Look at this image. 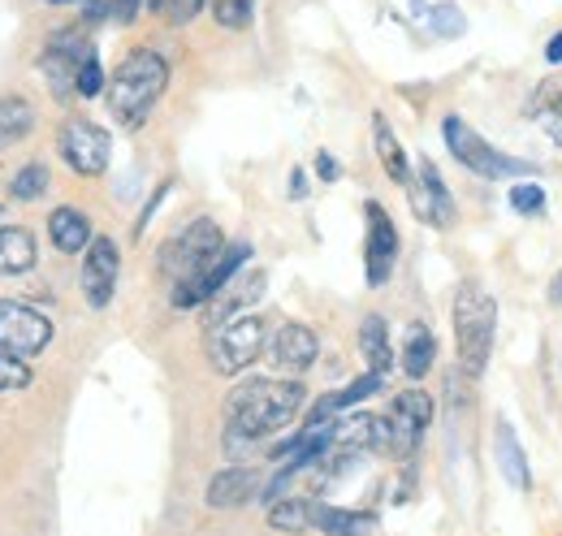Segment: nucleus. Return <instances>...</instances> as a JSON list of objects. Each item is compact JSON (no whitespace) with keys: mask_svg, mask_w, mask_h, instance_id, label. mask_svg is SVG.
Returning a JSON list of instances; mask_svg holds the SVG:
<instances>
[{"mask_svg":"<svg viewBox=\"0 0 562 536\" xmlns=\"http://www.w3.org/2000/svg\"><path fill=\"white\" fill-rule=\"evenodd\" d=\"M48 238H53V247H57V252H66V256H82V252H87V243H91L95 234H91L87 212H78V208H53V216H48Z\"/></svg>","mask_w":562,"mask_h":536,"instance_id":"nucleus-19","label":"nucleus"},{"mask_svg":"<svg viewBox=\"0 0 562 536\" xmlns=\"http://www.w3.org/2000/svg\"><path fill=\"white\" fill-rule=\"evenodd\" d=\"M40 265L35 234L22 225H0V277H22Z\"/></svg>","mask_w":562,"mask_h":536,"instance_id":"nucleus-18","label":"nucleus"},{"mask_svg":"<svg viewBox=\"0 0 562 536\" xmlns=\"http://www.w3.org/2000/svg\"><path fill=\"white\" fill-rule=\"evenodd\" d=\"M506 200H510L515 212L532 216V212H541V208H546V187H537V182H519V187H510V191H506Z\"/></svg>","mask_w":562,"mask_h":536,"instance_id":"nucleus-34","label":"nucleus"},{"mask_svg":"<svg viewBox=\"0 0 562 536\" xmlns=\"http://www.w3.org/2000/svg\"><path fill=\"white\" fill-rule=\"evenodd\" d=\"M541 126H546V134H550L554 143H562V104H546V113H541Z\"/></svg>","mask_w":562,"mask_h":536,"instance_id":"nucleus-35","label":"nucleus"},{"mask_svg":"<svg viewBox=\"0 0 562 536\" xmlns=\"http://www.w3.org/2000/svg\"><path fill=\"white\" fill-rule=\"evenodd\" d=\"M143 0H82L87 22H131L139 13Z\"/></svg>","mask_w":562,"mask_h":536,"instance_id":"nucleus-29","label":"nucleus"},{"mask_svg":"<svg viewBox=\"0 0 562 536\" xmlns=\"http://www.w3.org/2000/svg\"><path fill=\"white\" fill-rule=\"evenodd\" d=\"M546 62H554V66H562V31L546 44Z\"/></svg>","mask_w":562,"mask_h":536,"instance_id":"nucleus-38","label":"nucleus"},{"mask_svg":"<svg viewBox=\"0 0 562 536\" xmlns=\"http://www.w3.org/2000/svg\"><path fill=\"white\" fill-rule=\"evenodd\" d=\"M57 152H61V160L78 178H100L109 169V160H113V138H109L104 126H95L87 118H74L57 134Z\"/></svg>","mask_w":562,"mask_h":536,"instance_id":"nucleus-7","label":"nucleus"},{"mask_svg":"<svg viewBox=\"0 0 562 536\" xmlns=\"http://www.w3.org/2000/svg\"><path fill=\"white\" fill-rule=\"evenodd\" d=\"M44 4H74V0H44Z\"/></svg>","mask_w":562,"mask_h":536,"instance_id":"nucleus-39","label":"nucleus"},{"mask_svg":"<svg viewBox=\"0 0 562 536\" xmlns=\"http://www.w3.org/2000/svg\"><path fill=\"white\" fill-rule=\"evenodd\" d=\"M407 196H412V208H416V216H420V221L437 225V230H450V225H454V200H450V187L441 182V174H437V165H432L428 156L420 160V169H416V178H412Z\"/></svg>","mask_w":562,"mask_h":536,"instance_id":"nucleus-12","label":"nucleus"},{"mask_svg":"<svg viewBox=\"0 0 562 536\" xmlns=\"http://www.w3.org/2000/svg\"><path fill=\"white\" fill-rule=\"evenodd\" d=\"M212 18L221 31H247L256 22V0H212Z\"/></svg>","mask_w":562,"mask_h":536,"instance_id":"nucleus-28","label":"nucleus"},{"mask_svg":"<svg viewBox=\"0 0 562 536\" xmlns=\"http://www.w3.org/2000/svg\"><path fill=\"white\" fill-rule=\"evenodd\" d=\"M424 13H428V26H432L437 35H446V40L463 35V13H459L454 4H428Z\"/></svg>","mask_w":562,"mask_h":536,"instance_id":"nucleus-32","label":"nucleus"},{"mask_svg":"<svg viewBox=\"0 0 562 536\" xmlns=\"http://www.w3.org/2000/svg\"><path fill=\"white\" fill-rule=\"evenodd\" d=\"M31 386V368L18 359V355H9V350H0V394H13V390H26Z\"/></svg>","mask_w":562,"mask_h":536,"instance_id":"nucleus-31","label":"nucleus"},{"mask_svg":"<svg viewBox=\"0 0 562 536\" xmlns=\"http://www.w3.org/2000/svg\"><path fill=\"white\" fill-rule=\"evenodd\" d=\"M269 346V325L260 316H229L209 337V364L216 377H238L247 372Z\"/></svg>","mask_w":562,"mask_h":536,"instance_id":"nucleus-5","label":"nucleus"},{"mask_svg":"<svg viewBox=\"0 0 562 536\" xmlns=\"http://www.w3.org/2000/svg\"><path fill=\"white\" fill-rule=\"evenodd\" d=\"M559 299H562V272H559Z\"/></svg>","mask_w":562,"mask_h":536,"instance_id":"nucleus-40","label":"nucleus"},{"mask_svg":"<svg viewBox=\"0 0 562 536\" xmlns=\"http://www.w3.org/2000/svg\"><path fill=\"white\" fill-rule=\"evenodd\" d=\"M428 424H432V399L424 390H403L390 411V455H398V459L416 455Z\"/></svg>","mask_w":562,"mask_h":536,"instance_id":"nucleus-10","label":"nucleus"},{"mask_svg":"<svg viewBox=\"0 0 562 536\" xmlns=\"http://www.w3.org/2000/svg\"><path fill=\"white\" fill-rule=\"evenodd\" d=\"M225 252V234L212 216H200L191 221L187 230H178L165 247H160V272L173 281V294L191 290L204 272L212 268V260Z\"/></svg>","mask_w":562,"mask_h":536,"instance_id":"nucleus-4","label":"nucleus"},{"mask_svg":"<svg viewBox=\"0 0 562 536\" xmlns=\"http://www.w3.org/2000/svg\"><path fill=\"white\" fill-rule=\"evenodd\" d=\"M432 359H437V342L432 334L416 325L412 334H407V346H403V372L412 377V381H424L428 377V368H432Z\"/></svg>","mask_w":562,"mask_h":536,"instance_id":"nucleus-25","label":"nucleus"},{"mask_svg":"<svg viewBox=\"0 0 562 536\" xmlns=\"http://www.w3.org/2000/svg\"><path fill=\"white\" fill-rule=\"evenodd\" d=\"M316 355H321V342H316V334L307 325H299V321H285L278 330V337H273V364H278L285 377H303L316 364Z\"/></svg>","mask_w":562,"mask_h":536,"instance_id":"nucleus-15","label":"nucleus"},{"mask_svg":"<svg viewBox=\"0 0 562 536\" xmlns=\"http://www.w3.org/2000/svg\"><path fill=\"white\" fill-rule=\"evenodd\" d=\"M256 489H260V476L251 468H221L209 480L204 502H209V511H238L256 498Z\"/></svg>","mask_w":562,"mask_h":536,"instance_id":"nucleus-16","label":"nucleus"},{"mask_svg":"<svg viewBox=\"0 0 562 536\" xmlns=\"http://www.w3.org/2000/svg\"><path fill=\"white\" fill-rule=\"evenodd\" d=\"M35 122H40V113L26 96H0V152L26 143L35 134Z\"/></svg>","mask_w":562,"mask_h":536,"instance_id":"nucleus-20","label":"nucleus"},{"mask_svg":"<svg viewBox=\"0 0 562 536\" xmlns=\"http://www.w3.org/2000/svg\"><path fill=\"white\" fill-rule=\"evenodd\" d=\"M91 57V44L82 40V31H57L40 57V74L48 78V87H57V96L74 91V74Z\"/></svg>","mask_w":562,"mask_h":536,"instance_id":"nucleus-11","label":"nucleus"},{"mask_svg":"<svg viewBox=\"0 0 562 536\" xmlns=\"http://www.w3.org/2000/svg\"><path fill=\"white\" fill-rule=\"evenodd\" d=\"M441 134H446L450 156H454L463 169L481 174V178H515V174H528V165H524V160L502 156L490 138H481V134L472 131L463 118H446V122H441Z\"/></svg>","mask_w":562,"mask_h":536,"instance_id":"nucleus-6","label":"nucleus"},{"mask_svg":"<svg viewBox=\"0 0 562 536\" xmlns=\"http://www.w3.org/2000/svg\"><path fill=\"white\" fill-rule=\"evenodd\" d=\"M117 272H122V252H117V243L104 238V234H95V238L87 243V252H82V272H78L82 294H87V303H91L95 312H104V308L113 303V294H117Z\"/></svg>","mask_w":562,"mask_h":536,"instance_id":"nucleus-9","label":"nucleus"},{"mask_svg":"<svg viewBox=\"0 0 562 536\" xmlns=\"http://www.w3.org/2000/svg\"><path fill=\"white\" fill-rule=\"evenodd\" d=\"M307 390L294 377H251L229 390L225 399V428L229 442H260L269 433H281L303 415Z\"/></svg>","mask_w":562,"mask_h":536,"instance_id":"nucleus-1","label":"nucleus"},{"mask_svg":"<svg viewBox=\"0 0 562 536\" xmlns=\"http://www.w3.org/2000/svg\"><path fill=\"white\" fill-rule=\"evenodd\" d=\"M204 4H209V0H151L156 18H165L169 26H187V22H195V18L204 13Z\"/></svg>","mask_w":562,"mask_h":536,"instance_id":"nucleus-30","label":"nucleus"},{"mask_svg":"<svg viewBox=\"0 0 562 536\" xmlns=\"http://www.w3.org/2000/svg\"><path fill=\"white\" fill-rule=\"evenodd\" d=\"M9 191H13V200H22V203L40 200V196L48 191V165H40V160L22 165V169L13 174V182H9Z\"/></svg>","mask_w":562,"mask_h":536,"instance_id":"nucleus-27","label":"nucleus"},{"mask_svg":"<svg viewBox=\"0 0 562 536\" xmlns=\"http://www.w3.org/2000/svg\"><path fill=\"white\" fill-rule=\"evenodd\" d=\"M104 91V69H100V62H95V53L78 66V74H74V96H82V100H91V96H100Z\"/></svg>","mask_w":562,"mask_h":536,"instance_id":"nucleus-33","label":"nucleus"},{"mask_svg":"<svg viewBox=\"0 0 562 536\" xmlns=\"http://www.w3.org/2000/svg\"><path fill=\"white\" fill-rule=\"evenodd\" d=\"M165 87H169V62L156 48H131L122 57V66L113 69V78L104 82L113 122L126 131L147 126V118L165 100Z\"/></svg>","mask_w":562,"mask_h":536,"instance_id":"nucleus-2","label":"nucleus"},{"mask_svg":"<svg viewBox=\"0 0 562 536\" xmlns=\"http://www.w3.org/2000/svg\"><path fill=\"white\" fill-rule=\"evenodd\" d=\"M312 528L321 533H355V528H376L372 511H342V506H312Z\"/></svg>","mask_w":562,"mask_h":536,"instance_id":"nucleus-24","label":"nucleus"},{"mask_svg":"<svg viewBox=\"0 0 562 536\" xmlns=\"http://www.w3.org/2000/svg\"><path fill=\"white\" fill-rule=\"evenodd\" d=\"M265 286H269V277H265L260 268H256V272H247V277H243V281H234V286H221V290L209 299L212 303L209 330H216V325H221V321H229V316H238L243 308H251V303L260 299V290H265Z\"/></svg>","mask_w":562,"mask_h":536,"instance_id":"nucleus-17","label":"nucleus"},{"mask_svg":"<svg viewBox=\"0 0 562 536\" xmlns=\"http://www.w3.org/2000/svg\"><path fill=\"white\" fill-rule=\"evenodd\" d=\"M53 321L44 312H35L31 303L18 299H0V350L18 355V359H35L40 350H48L53 342Z\"/></svg>","mask_w":562,"mask_h":536,"instance_id":"nucleus-8","label":"nucleus"},{"mask_svg":"<svg viewBox=\"0 0 562 536\" xmlns=\"http://www.w3.org/2000/svg\"><path fill=\"white\" fill-rule=\"evenodd\" d=\"M493 450H497V468L502 476L515 484V489H528V459L519 450V437L506 420H497V433H493Z\"/></svg>","mask_w":562,"mask_h":536,"instance_id":"nucleus-23","label":"nucleus"},{"mask_svg":"<svg viewBox=\"0 0 562 536\" xmlns=\"http://www.w3.org/2000/svg\"><path fill=\"white\" fill-rule=\"evenodd\" d=\"M493 330H497V303L481 281H463L454 294V350L468 377H481L490 368Z\"/></svg>","mask_w":562,"mask_h":536,"instance_id":"nucleus-3","label":"nucleus"},{"mask_svg":"<svg viewBox=\"0 0 562 536\" xmlns=\"http://www.w3.org/2000/svg\"><path fill=\"white\" fill-rule=\"evenodd\" d=\"M290 196H294V200H303V196H307V182H303V169H294V174H290Z\"/></svg>","mask_w":562,"mask_h":536,"instance_id":"nucleus-37","label":"nucleus"},{"mask_svg":"<svg viewBox=\"0 0 562 536\" xmlns=\"http://www.w3.org/2000/svg\"><path fill=\"white\" fill-rule=\"evenodd\" d=\"M251 260V247L247 243H225V252L212 260V268L191 286V290H182V294H173V308H200V303H209L212 294L221 290V286H229L234 277H238V268Z\"/></svg>","mask_w":562,"mask_h":536,"instance_id":"nucleus-14","label":"nucleus"},{"mask_svg":"<svg viewBox=\"0 0 562 536\" xmlns=\"http://www.w3.org/2000/svg\"><path fill=\"white\" fill-rule=\"evenodd\" d=\"M372 143H376V160H381V169L398 182V187H412V160H407V152H403V143L394 138V131H390V122L376 113L372 118Z\"/></svg>","mask_w":562,"mask_h":536,"instance_id":"nucleus-21","label":"nucleus"},{"mask_svg":"<svg viewBox=\"0 0 562 536\" xmlns=\"http://www.w3.org/2000/svg\"><path fill=\"white\" fill-rule=\"evenodd\" d=\"M363 260H368V281L372 286H385L394 265H398V230H394V221L385 216L381 203H368V247H363Z\"/></svg>","mask_w":562,"mask_h":536,"instance_id":"nucleus-13","label":"nucleus"},{"mask_svg":"<svg viewBox=\"0 0 562 536\" xmlns=\"http://www.w3.org/2000/svg\"><path fill=\"white\" fill-rule=\"evenodd\" d=\"M316 174H321L325 182H334V178H338V165H334V156H329V152H321V156H316Z\"/></svg>","mask_w":562,"mask_h":536,"instance_id":"nucleus-36","label":"nucleus"},{"mask_svg":"<svg viewBox=\"0 0 562 536\" xmlns=\"http://www.w3.org/2000/svg\"><path fill=\"white\" fill-rule=\"evenodd\" d=\"M359 350H363V364L372 372H390L394 368V342H390V325L385 316H363L359 321Z\"/></svg>","mask_w":562,"mask_h":536,"instance_id":"nucleus-22","label":"nucleus"},{"mask_svg":"<svg viewBox=\"0 0 562 536\" xmlns=\"http://www.w3.org/2000/svg\"><path fill=\"white\" fill-rule=\"evenodd\" d=\"M312 498H281L269 511V528L278 533H299V528H312Z\"/></svg>","mask_w":562,"mask_h":536,"instance_id":"nucleus-26","label":"nucleus"}]
</instances>
